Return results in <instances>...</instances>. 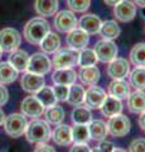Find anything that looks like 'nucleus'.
<instances>
[{"mask_svg": "<svg viewBox=\"0 0 145 152\" xmlns=\"http://www.w3.org/2000/svg\"><path fill=\"white\" fill-rule=\"evenodd\" d=\"M50 32L49 23L44 18H33L25 24L24 27V37L25 41L30 45H39L42 39Z\"/></svg>", "mask_w": 145, "mask_h": 152, "instance_id": "1", "label": "nucleus"}, {"mask_svg": "<svg viewBox=\"0 0 145 152\" xmlns=\"http://www.w3.org/2000/svg\"><path fill=\"white\" fill-rule=\"evenodd\" d=\"M24 133L27 140L30 143H47L52 137V131H50L49 124L45 121L40 119H34L28 123Z\"/></svg>", "mask_w": 145, "mask_h": 152, "instance_id": "2", "label": "nucleus"}, {"mask_svg": "<svg viewBox=\"0 0 145 152\" xmlns=\"http://www.w3.org/2000/svg\"><path fill=\"white\" fill-rule=\"evenodd\" d=\"M3 126H4V131H5V133L9 137L18 138V137L24 134L28 122H27L25 115H23V114L12 113L8 117H5Z\"/></svg>", "mask_w": 145, "mask_h": 152, "instance_id": "3", "label": "nucleus"}, {"mask_svg": "<svg viewBox=\"0 0 145 152\" xmlns=\"http://www.w3.org/2000/svg\"><path fill=\"white\" fill-rule=\"evenodd\" d=\"M52 65L56 70L72 69L78 65V51L71 48H59L53 56Z\"/></svg>", "mask_w": 145, "mask_h": 152, "instance_id": "4", "label": "nucleus"}, {"mask_svg": "<svg viewBox=\"0 0 145 152\" xmlns=\"http://www.w3.org/2000/svg\"><path fill=\"white\" fill-rule=\"evenodd\" d=\"M107 126V132L114 137H124L130 132L131 128V122L124 114H118L109 118L106 123Z\"/></svg>", "mask_w": 145, "mask_h": 152, "instance_id": "5", "label": "nucleus"}, {"mask_svg": "<svg viewBox=\"0 0 145 152\" xmlns=\"http://www.w3.org/2000/svg\"><path fill=\"white\" fill-rule=\"evenodd\" d=\"M22 43L19 32L14 28H4L0 31V50L1 52H13Z\"/></svg>", "mask_w": 145, "mask_h": 152, "instance_id": "6", "label": "nucleus"}, {"mask_svg": "<svg viewBox=\"0 0 145 152\" xmlns=\"http://www.w3.org/2000/svg\"><path fill=\"white\" fill-rule=\"evenodd\" d=\"M50 69H52V62H50L49 58L45 56V53L37 52V53L32 55L29 57L27 72H32V74L43 76L45 74H48Z\"/></svg>", "mask_w": 145, "mask_h": 152, "instance_id": "7", "label": "nucleus"}, {"mask_svg": "<svg viewBox=\"0 0 145 152\" xmlns=\"http://www.w3.org/2000/svg\"><path fill=\"white\" fill-rule=\"evenodd\" d=\"M97 57V61H101L104 64H109L118 56V47L112 41L109 39H100L96 42L93 48Z\"/></svg>", "mask_w": 145, "mask_h": 152, "instance_id": "8", "label": "nucleus"}, {"mask_svg": "<svg viewBox=\"0 0 145 152\" xmlns=\"http://www.w3.org/2000/svg\"><path fill=\"white\" fill-rule=\"evenodd\" d=\"M78 20L74 13L71 10H61L56 13L54 17V27L61 33H68L77 28Z\"/></svg>", "mask_w": 145, "mask_h": 152, "instance_id": "9", "label": "nucleus"}, {"mask_svg": "<svg viewBox=\"0 0 145 152\" xmlns=\"http://www.w3.org/2000/svg\"><path fill=\"white\" fill-rule=\"evenodd\" d=\"M66 43L68 48L74 51H82L87 48V45L90 43V34H87L81 28H74L73 31L67 33Z\"/></svg>", "mask_w": 145, "mask_h": 152, "instance_id": "10", "label": "nucleus"}, {"mask_svg": "<svg viewBox=\"0 0 145 152\" xmlns=\"http://www.w3.org/2000/svg\"><path fill=\"white\" fill-rule=\"evenodd\" d=\"M106 96H107V94L104 89L93 85V86H90L86 90L83 104L88 109H100L101 105L104 104Z\"/></svg>", "mask_w": 145, "mask_h": 152, "instance_id": "11", "label": "nucleus"}, {"mask_svg": "<svg viewBox=\"0 0 145 152\" xmlns=\"http://www.w3.org/2000/svg\"><path fill=\"white\" fill-rule=\"evenodd\" d=\"M129 74H130V64L125 58L116 57L115 60L109 62L107 75L112 80H124L126 76H129Z\"/></svg>", "mask_w": 145, "mask_h": 152, "instance_id": "12", "label": "nucleus"}, {"mask_svg": "<svg viewBox=\"0 0 145 152\" xmlns=\"http://www.w3.org/2000/svg\"><path fill=\"white\" fill-rule=\"evenodd\" d=\"M114 15L123 23L131 22L136 15V5L130 0H123L114 7Z\"/></svg>", "mask_w": 145, "mask_h": 152, "instance_id": "13", "label": "nucleus"}, {"mask_svg": "<svg viewBox=\"0 0 145 152\" xmlns=\"http://www.w3.org/2000/svg\"><path fill=\"white\" fill-rule=\"evenodd\" d=\"M22 114L25 117L30 118H38L44 113V107L42 105V103L37 99L34 95L33 96H27L25 99H23V102L20 104Z\"/></svg>", "mask_w": 145, "mask_h": 152, "instance_id": "14", "label": "nucleus"}, {"mask_svg": "<svg viewBox=\"0 0 145 152\" xmlns=\"http://www.w3.org/2000/svg\"><path fill=\"white\" fill-rule=\"evenodd\" d=\"M20 85L24 91L29 94H35L39 89L44 86V77L40 75L32 74V72H25L22 76Z\"/></svg>", "mask_w": 145, "mask_h": 152, "instance_id": "15", "label": "nucleus"}, {"mask_svg": "<svg viewBox=\"0 0 145 152\" xmlns=\"http://www.w3.org/2000/svg\"><path fill=\"white\" fill-rule=\"evenodd\" d=\"M101 24H102V20L100 19V17L92 13L85 14L78 20V27L82 31H85L87 34H96V33H99Z\"/></svg>", "mask_w": 145, "mask_h": 152, "instance_id": "16", "label": "nucleus"}, {"mask_svg": "<svg viewBox=\"0 0 145 152\" xmlns=\"http://www.w3.org/2000/svg\"><path fill=\"white\" fill-rule=\"evenodd\" d=\"M107 91H109V96L123 100L130 95V84H128L125 80H112L109 84Z\"/></svg>", "mask_w": 145, "mask_h": 152, "instance_id": "17", "label": "nucleus"}, {"mask_svg": "<svg viewBox=\"0 0 145 152\" xmlns=\"http://www.w3.org/2000/svg\"><path fill=\"white\" fill-rule=\"evenodd\" d=\"M77 74L73 69H59L52 74V81L54 85H66L71 86L76 83Z\"/></svg>", "mask_w": 145, "mask_h": 152, "instance_id": "18", "label": "nucleus"}, {"mask_svg": "<svg viewBox=\"0 0 145 152\" xmlns=\"http://www.w3.org/2000/svg\"><path fill=\"white\" fill-rule=\"evenodd\" d=\"M56 145L58 146H68L72 143V132L71 127L67 124H58L52 132V137H50Z\"/></svg>", "mask_w": 145, "mask_h": 152, "instance_id": "19", "label": "nucleus"}, {"mask_svg": "<svg viewBox=\"0 0 145 152\" xmlns=\"http://www.w3.org/2000/svg\"><path fill=\"white\" fill-rule=\"evenodd\" d=\"M87 127H88V133H90V140L101 142V141H105L106 136L109 134L106 123L101 119H95V121L92 119L87 124Z\"/></svg>", "mask_w": 145, "mask_h": 152, "instance_id": "20", "label": "nucleus"}, {"mask_svg": "<svg viewBox=\"0 0 145 152\" xmlns=\"http://www.w3.org/2000/svg\"><path fill=\"white\" fill-rule=\"evenodd\" d=\"M29 55L27 53V51L24 50H15L10 52V56H9V61L14 69H15L18 72H23V71H27L28 67V62H29Z\"/></svg>", "mask_w": 145, "mask_h": 152, "instance_id": "21", "label": "nucleus"}, {"mask_svg": "<svg viewBox=\"0 0 145 152\" xmlns=\"http://www.w3.org/2000/svg\"><path fill=\"white\" fill-rule=\"evenodd\" d=\"M128 108L131 113L141 114L145 112V93L143 90H135L128 96Z\"/></svg>", "mask_w": 145, "mask_h": 152, "instance_id": "22", "label": "nucleus"}, {"mask_svg": "<svg viewBox=\"0 0 145 152\" xmlns=\"http://www.w3.org/2000/svg\"><path fill=\"white\" fill-rule=\"evenodd\" d=\"M77 77H79L82 84L88 85V86H93V85H96L100 81L101 74L96 66H90V67H81L79 72L77 74Z\"/></svg>", "mask_w": 145, "mask_h": 152, "instance_id": "23", "label": "nucleus"}, {"mask_svg": "<svg viewBox=\"0 0 145 152\" xmlns=\"http://www.w3.org/2000/svg\"><path fill=\"white\" fill-rule=\"evenodd\" d=\"M58 0H35L34 9L42 18L52 17L58 10Z\"/></svg>", "mask_w": 145, "mask_h": 152, "instance_id": "24", "label": "nucleus"}, {"mask_svg": "<svg viewBox=\"0 0 145 152\" xmlns=\"http://www.w3.org/2000/svg\"><path fill=\"white\" fill-rule=\"evenodd\" d=\"M100 109L105 117L111 118L114 115H118V114H121V112H123V103L119 99H115L107 95Z\"/></svg>", "mask_w": 145, "mask_h": 152, "instance_id": "25", "label": "nucleus"}, {"mask_svg": "<svg viewBox=\"0 0 145 152\" xmlns=\"http://www.w3.org/2000/svg\"><path fill=\"white\" fill-rule=\"evenodd\" d=\"M99 33L101 34L102 39L114 41L120 36L121 29H120V26L116 23V20H105L102 22Z\"/></svg>", "mask_w": 145, "mask_h": 152, "instance_id": "26", "label": "nucleus"}, {"mask_svg": "<svg viewBox=\"0 0 145 152\" xmlns=\"http://www.w3.org/2000/svg\"><path fill=\"white\" fill-rule=\"evenodd\" d=\"M42 51L44 53H56L61 48V38L58 34H56L53 32H49L42 42L39 43Z\"/></svg>", "mask_w": 145, "mask_h": 152, "instance_id": "27", "label": "nucleus"}, {"mask_svg": "<svg viewBox=\"0 0 145 152\" xmlns=\"http://www.w3.org/2000/svg\"><path fill=\"white\" fill-rule=\"evenodd\" d=\"M44 118H45V122L48 124H54V126H58L63 122L64 119V110L61 105H52V107H48L47 109H44Z\"/></svg>", "mask_w": 145, "mask_h": 152, "instance_id": "28", "label": "nucleus"}, {"mask_svg": "<svg viewBox=\"0 0 145 152\" xmlns=\"http://www.w3.org/2000/svg\"><path fill=\"white\" fill-rule=\"evenodd\" d=\"M85 93H86V90L82 85H78L74 83L73 85L69 86V91H68V96L66 102L73 107L82 105L83 100H85Z\"/></svg>", "mask_w": 145, "mask_h": 152, "instance_id": "29", "label": "nucleus"}, {"mask_svg": "<svg viewBox=\"0 0 145 152\" xmlns=\"http://www.w3.org/2000/svg\"><path fill=\"white\" fill-rule=\"evenodd\" d=\"M72 122L74 124H88L92 121V113L91 110L85 105H78L74 107L71 114Z\"/></svg>", "mask_w": 145, "mask_h": 152, "instance_id": "30", "label": "nucleus"}, {"mask_svg": "<svg viewBox=\"0 0 145 152\" xmlns=\"http://www.w3.org/2000/svg\"><path fill=\"white\" fill-rule=\"evenodd\" d=\"M130 61L136 67H145V42L135 45L130 51Z\"/></svg>", "mask_w": 145, "mask_h": 152, "instance_id": "31", "label": "nucleus"}, {"mask_svg": "<svg viewBox=\"0 0 145 152\" xmlns=\"http://www.w3.org/2000/svg\"><path fill=\"white\" fill-rule=\"evenodd\" d=\"M34 96L42 103V105H43L44 108L56 105V103H57V99H56V96H54L53 89L49 88V86H43L42 89H39L38 91L35 93Z\"/></svg>", "mask_w": 145, "mask_h": 152, "instance_id": "32", "label": "nucleus"}, {"mask_svg": "<svg viewBox=\"0 0 145 152\" xmlns=\"http://www.w3.org/2000/svg\"><path fill=\"white\" fill-rule=\"evenodd\" d=\"M130 85L135 88V90H145V67H135L129 74Z\"/></svg>", "mask_w": 145, "mask_h": 152, "instance_id": "33", "label": "nucleus"}, {"mask_svg": "<svg viewBox=\"0 0 145 152\" xmlns=\"http://www.w3.org/2000/svg\"><path fill=\"white\" fill-rule=\"evenodd\" d=\"M18 77V71L9 62H0V84H12Z\"/></svg>", "mask_w": 145, "mask_h": 152, "instance_id": "34", "label": "nucleus"}, {"mask_svg": "<svg viewBox=\"0 0 145 152\" xmlns=\"http://www.w3.org/2000/svg\"><path fill=\"white\" fill-rule=\"evenodd\" d=\"M72 132V142L74 143H87L90 141V133L86 124H74L71 128Z\"/></svg>", "mask_w": 145, "mask_h": 152, "instance_id": "35", "label": "nucleus"}, {"mask_svg": "<svg viewBox=\"0 0 145 152\" xmlns=\"http://www.w3.org/2000/svg\"><path fill=\"white\" fill-rule=\"evenodd\" d=\"M97 57L93 50L85 48L78 52V65L81 67H90V66H96Z\"/></svg>", "mask_w": 145, "mask_h": 152, "instance_id": "36", "label": "nucleus"}, {"mask_svg": "<svg viewBox=\"0 0 145 152\" xmlns=\"http://www.w3.org/2000/svg\"><path fill=\"white\" fill-rule=\"evenodd\" d=\"M67 5L73 13H85L91 5V0H67Z\"/></svg>", "mask_w": 145, "mask_h": 152, "instance_id": "37", "label": "nucleus"}, {"mask_svg": "<svg viewBox=\"0 0 145 152\" xmlns=\"http://www.w3.org/2000/svg\"><path fill=\"white\" fill-rule=\"evenodd\" d=\"M52 89H53V93H54V96L57 99V102H66L67 100L69 86H66V85H54Z\"/></svg>", "mask_w": 145, "mask_h": 152, "instance_id": "38", "label": "nucleus"}, {"mask_svg": "<svg viewBox=\"0 0 145 152\" xmlns=\"http://www.w3.org/2000/svg\"><path fill=\"white\" fill-rule=\"evenodd\" d=\"M129 152H145V138H136L129 145Z\"/></svg>", "mask_w": 145, "mask_h": 152, "instance_id": "39", "label": "nucleus"}, {"mask_svg": "<svg viewBox=\"0 0 145 152\" xmlns=\"http://www.w3.org/2000/svg\"><path fill=\"white\" fill-rule=\"evenodd\" d=\"M115 148V146L111 143V142H107V141H101L100 145L95 147L93 150H91V152H111L112 150Z\"/></svg>", "mask_w": 145, "mask_h": 152, "instance_id": "40", "label": "nucleus"}, {"mask_svg": "<svg viewBox=\"0 0 145 152\" xmlns=\"http://www.w3.org/2000/svg\"><path fill=\"white\" fill-rule=\"evenodd\" d=\"M69 152H91V148L87 143H74L69 148Z\"/></svg>", "mask_w": 145, "mask_h": 152, "instance_id": "41", "label": "nucleus"}, {"mask_svg": "<svg viewBox=\"0 0 145 152\" xmlns=\"http://www.w3.org/2000/svg\"><path fill=\"white\" fill-rule=\"evenodd\" d=\"M9 99V93H8V89L4 86L3 84H0V107L6 104Z\"/></svg>", "mask_w": 145, "mask_h": 152, "instance_id": "42", "label": "nucleus"}, {"mask_svg": "<svg viewBox=\"0 0 145 152\" xmlns=\"http://www.w3.org/2000/svg\"><path fill=\"white\" fill-rule=\"evenodd\" d=\"M34 152H56V150L53 148L52 146H49L47 143H39L38 146L35 147Z\"/></svg>", "mask_w": 145, "mask_h": 152, "instance_id": "43", "label": "nucleus"}, {"mask_svg": "<svg viewBox=\"0 0 145 152\" xmlns=\"http://www.w3.org/2000/svg\"><path fill=\"white\" fill-rule=\"evenodd\" d=\"M139 126H140V128H141V131L145 132V112H143L141 114H140V117H139Z\"/></svg>", "mask_w": 145, "mask_h": 152, "instance_id": "44", "label": "nucleus"}, {"mask_svg": "<svg viewBox=\"0 0 145 152\" xmlns=\"http://www.w3.org/2000/svg\"><path fill=\"white\" fill-rule=\"evenodd\" d=\"M104 1L106 3V5L115 7V5H118V4H119L120 1H123V0H104Z\"/></svg>", "mask_w": 145, "mask_h": 152, "instance_id": "45", "label": "nucleus"}, {"mask_svg": "<svg viewBox=\"0 0 145 152\" xmlns=\"http://www.w3.org/2000/svg\"><path fill=\"white\" fill-rule=\"evenodd\" d=\"M133 3L140 8H145V0H133Z\"/></svg>", "mask_w": 145, "mask_h": 152, "instance_id": "46", "label": "nucleus"}, {"mask_svg": "<svg viewBox=\"0 0 145 152\" xmlns=\"http://www.w3.org/2000/svg\"><path fill=\"white\" fill-rule=\"evenodd\" d=\"M4 119H5V115H4V112L0 109V126L4 123Z\"/></svg>", "mask_w": 145, "mask_h": 152, "instance_id": "47", "label": "nucleus"}, {"mask_svg": "<svg viewBox=\"0 0 145 152\" xmlns=\"http://www.w3.org/2000/svg\"><path fill=\"white\" fill-rule=\"evenodd\" d=\"M111 152H126V151H125V150H123V148H116V147H115V148L112 150Z\"/></svg>", "mask_w": 145, "mask_h": 152, "instance_id": "48", "label": "nucleus"}, {"mask_svg": "<svg viewBox=\"0 0 145 152\" xmlns=\"http://www.w3.org/2000/svg\"><path fill=\"white\" fill-rule=\"evenodd\" d=\"M1 53H3V52H1V50H0V57H1Z\"/></svg>", "mask_w": 145, "mask_h": 152, "instance_id": "49", "label": "nucleus"}]
</instances>
